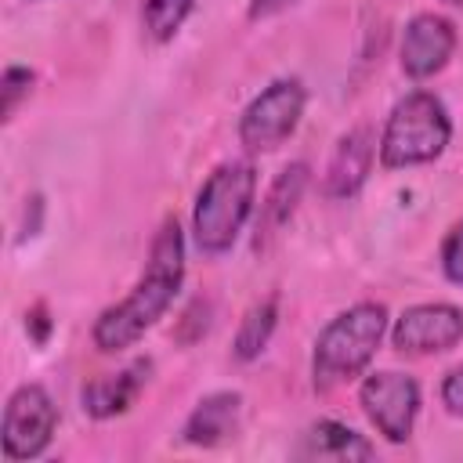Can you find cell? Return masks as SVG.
Masks as SVG:
<instances>
[{"label":"cell","instance_id":"1","mask_svg":"<svg viewBox=\"0 0 463 463\" xmlns=\"http://www.w3.org/2000/svg\"><path fill=\"white\" fill-rule=\"evenodd\" d=\"M184 279V235L174 217L163 221V228L152 239L148 268L141 282L112 307H105L94 322V344L101 351H123L130 347L145 329H152L163 311L174 304Z\"/></svg>","mask_w":463,"mask_h":463},{"label":"cell","instance_id":"2","mask_svg":"<svg viewBox=\"0 0 463 463\" xmlns=\"http://www.w3.org/2000/svg\"><path fill=\"white\" fill-rule=\"evenodd\" d=\"M253 192H257V174L246 159L221 163L199 188L195 213H192V232L195 246L203 253H224L239 239L250 210H253Z\"/></svg>","mask_w":463,"mask_h":463},{"label":"cell","instance_id":"3","mask_svg":"<svg viewBox=\"0 0 463 463\" xmlns=\"http://www.w3.org/2000/svg\"><path fill=\"white\" fill-rule=\"evenodd\" d=\"M449 137H452V123L445 105L430 90H412L387 116V127L380 137V163L387 170L430 163L445 152Z\"/></svg>","mask_w":463,"mask_h":463},{"label":"cell","instance_id":"4","mask_svg":"<svg viewBox=\"0 0 463 463\" xmlns=\"http://www.w3.org/2000/svg\"><path fill=\"white\" fill-rule=\"evenodd\" d=\"M383 329H387L383 304H354L344 315H336L315 344V383L326 391L333 383L358 376L376 354Z\"/></svg>","mask_w":463,"mask_h":463},{"label":"cell","instance_id":"5","mask_svg":"<svg viewBox=\"0 0 463 463\" xmlns=\"http://www.w3.org/2000/svg\"><path fill=\"white\" fill-rule=\"evenodd\" d=\"M304 116V87L300 80H275L268 83L239 119V141L250 152L279 148Z\"/></svg>","mask_w":463,"mask_h":463},{"label":"cell","instance_id":"6","mask_svg":"<svg viewBox=\"0 0 463 463\" xmlns=\"http://www.w3.org/2000/svg\"><path fill=\"white\" fill-rule=\"evenodd\" d=\"M54 427H58V409H54L51 394L40 383L18 387L7 398V409H4V430H0L4 456L7 459H33V456H40L51 445Z\"/></svg>","mask_w":463,"mask_h":463},{"label":"cell","instance_id":"7","mask_svg":"<svg viewBox=\"0 0 463 463\" xmlns=\"http://www.w3.org/2000/svg\"><path fill=\"white\" fill-rule=\"evenodd\" d=\"M362 409L373 420V427L387 441H405L412 434L416 412H420V387L405 373H373L365 376L362 391Z\"/></svg>","mask_w":463,"mask_h":463},{"label":"cell","instance_id":"8","mask_svg":"<svg viewBox=\"0 0 463 463\" xmlns=\"http://www.w3.org/2000/svg\"><path fill=\"white\" fill-rule=\"evenodd\" d=\"M391 340L405 354L449 351L463 340V311L452 304H416L394 322Z\"/></svg>","mask_w":463,"mask_h":463},{"label":"cell","instance_id":"9","mask_svg":"<svg viewBox=\"0 0 463 463\" xmlns=\"http://www.w3.org/2000/svg\"><path fill=\"white\" fill-rule=\"evenodd\" d=\"M456 25L441 14H416L402 36V69L412 80H427L452 58Z\"/></svg>","mask_w":463,"mask_h":463},{"label":"cell","instance_id":"10","mask_svg":"<svg viewBox=\"0 0 463 463\" xmlns=\"http://www.w3.org/2000/svg\"><path fill=\"white\" fill-rule=\"evenodd\" d=\"M373 145L376 141H373L369 127H354L351 134L340 137V145L329 159V170H326V192L333 199H347L362 188V181L373 170V152H376Z\"/></svg>","mask_w":463,"mask_h":463},{"label":"cell","instance_id":"11","mask_svg":"<svg viewBox=\"0 0 463 463\" xmlns=\"http://www.w3.org/2000/svg\"><path fill=\"white\" fill-rule=\"evenodd\" d=\"M148 369H152V362H130L119 373H109V376L90 380L83 387V409L94 420H109V416L127 412L134 405V398L141 394V387L148 380Z\"/></svg>","mask_w":463,"mask_h":463},{"label":"cell","instance_id":"12","mask_svg":"<svg viewBox=\"0 0 463 463\" xmlns=\"http://www.w3.org/2000/svg\"><path fill=\"white\" fill-rule=\"evenodd\" d=\"M239 412H242V398L235 391H221V394L203 398L184 423V441H192V445L228 441L239 430Z\"/></svg>","mask_w":463,"mask_h":463},{"label":"cell","instance_id":"13","mask_svg":"<svg viewBox=\"0 0 463 463\" xmlns=\"http://www.w3.org/2000/svg\"><path fill=\"white\" fill-rule=\"evenodd\" d=\"M297 456H304V459H336V463H351V459H369V456H373V445H369L362 434H354L351 427L336 423V420H318V423L304 434Z\"/></svg>","mask_w":463,"mask_h":463},{"label":"cell","instance_id":"14","mask_svg":"<svg viewBox=\"0 0 463 463\" xmlns=\"http://www.w3.org/2000/svg\"><path fill=\"white\" fill-rule=\"evenodd\" d=\"M304 184H307V166L304 163H289L279 177H275V184H271V192H268V199H264V206H260V221H257V246H264L271 235H279V228L289 221V213L297 210V203H300V195H304Z\"/></svg>","mask_w":463,"mask_h":463},{"label":"cell","instance_id":"15","mask_svg":"<svg viewBox=\"0 0 463 463\" xmlns=\"http://www.w3.org/2000/svg\"><path fill=\"white\" fill-rule=\"evenodd\" d=\"M275 318H279V300H275V297L253 304V307L246 311V318L239 322V333H235V358L253 362V358L268 347V340H271V333H275Z\"/></svg>","mask_w":463,"mask_h":463},{"label":"cell","instance_id":"16","mask_svg":"<svg viewBox=\"0 0 463 463\" xmlns=\"http://www.w3.org/2000/svg\"><path fill=\"white\" fill-rule=\"evenodd\" d=\"M195 0H145V29L152 40H170L184 18L192 14Z\"/></svg>","mask_w":463,"mask_h":463},{"label":"cell","instance_id":"17","mask_svg":"<svg viewBox=\"0 0 463 463\" xmlns=\"http://www.w3.org/2000/svg\"><path fill=\"white\" fill-rule=\"evenodd\" d=\"M29 87H33V72L29 69H22V65H11L7 72H4V119L18 109V101L29 94Z\"/></svg>","mask_w":463,"mask_h":463},{"label":"cell","instance_id":"18","mask_svg":"<svg viewBox=\"0 0 463 463\" xmlns=\"http://www.w3.org/2000/svg\"><path fill=\"white\" fill-rule=\"evenodd\" d=\"M441 268L452 282L463 286V221L445 235V246H441Z\"/></svg>","mask_w":463,"mask_h":463},{"label":"cell","instance_id":"19","mask_svg":"<svg viewBox=\"0 0 463 463\" xmlns=\"http://www.w3.org/2000/svg\"><path fill=\"white\" fill-rule=\"evenodd\" d=\"M441 402L452 416H463V365H456L441 383Z\"/></svg>","mask_w":463,"mask_h":463},{"label":"cell","instance_id":"20","mask_svg":"<svg viewBox=\"0 0 463 463\" xmlns=\"http://www.w3.org/2000/svg\"><path fill=\"white\" fill-rule=\"evenodd\" d=\"M293 0H250V18H268L282 7H289Z\"/></svg>","mask_w":463,"mask_h":463},{"label":"cell","instance_id":"21","mask_svg":"<svg viewBox=\"0 0 463 463\" xmlns=\"http://www.w3.org/2000/svg\"><path fill=\"white\" fill-rule=\"evenodd\" d=\"M29 322L36 326V333H33V336H36V340L43 344V340H47V329H51V322H47V311H43V304H36V307H33V318H29Z\"/></svg>","mask_w":463,"mask_h":463},{"label":"cell","instance_id":"22","mask_svg":"<svg viewBox=\"0 0 463 463\" xmlns=\"http://www.w3.org/2000/svg\"><path fill=\"white\" fill-rule=\"evenodd\" d=\"M445 4H463V0H445Z\"/></svg>","mask_w":463,"mask_h":463}]
</instances>
